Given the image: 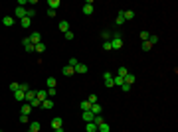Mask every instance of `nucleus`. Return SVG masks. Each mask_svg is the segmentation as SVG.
<instances>
[{"mask_svg": "<svg viewBox=\"0 0 178 132\" xmlns=\"http://www.w3.org/2000/svg\"><path fill=\"white\" fill-rule=\"evenodd\" d=\"M22 46H24V50L28 51V53H34L36 51V46L30 42V38H24V40H22Z\"/></svg>", "mask_w": 178, "mask_h": 132, "instance_id": "f257e3e1", "label": "nucleus"}, {"mask_svg": "<svg viewBox=\"0 0 178 132\" xmlns=\"http://www.w3.org/2000/svg\"><path fill=\"white\" fill-rule=\"evenodd\" d=\"M111 48L113 50H121L123 48V38H111Z\"/></svg>", "mask_w": 178, "mask_h": 132, "instance_id": "f03ea898", "label": "nucleus"}, {"mask_svg": "<svg viewBox=\"0 0 178 132\" xmlns=\"http://www.w3.org/2000/svg\"><path fill=\"white\" fill-rule=\"evenodd\" d=\"M52 128H53V130L63 128V118H61V116H55V118L52 120Z\"/></svg>", "mask_w": 178, "mask_h": 132, "instance_id": "7ed1b4c3", "label": "nucleus"}, {"mask_svg": "<svg viewBox=\"0 0 178 132\" xmlns=\"http://www.w3.org/2000/svg\"><path fill=\"white\" fill-rule=\"evenodd\" d=\"M28 38H30V42H32L34 46H38V44L42 42V34L40 32H32V36H28Z\"/></svg>", "mask_w": 178, "mask_h": 132, "instance_id": "20e7f679", "label": "nucleus"}, {"mask_svg": "<svg viewBox=\"0 0 178 132\" xmlns=\"http://www.w3.org/2000/svg\"><path fill=\"white\" fill-rule=\"evenodd\" d=\"M73 69H75V73H79V75H83V73H87V71H89V67L85 65V63H77Z\"/></svg>", "mask_w": 178, "mask_h": 132, "instance_id": "39448f33", "label": "nucleus"}, {"mask_svg": "<svg viewBox=\"0 0 178 132\" xmlns=\"http://www.w3.org/2000/svg\"><path fill=\"white\" fill-rule=\"evenodd\" d=\"M103 81H105V87H109V89H111V87H115V85H113V75H111L109 71L103 75Z\"/></svg>", "mask_w": 178, "mask_h": 132, "instance_id": "423d86ee", "label": "nucleus"}, {"mask_svg": "<svg viewBox=\"0 0 178 132\" xmlns=\"http://www.w3.org/2000/svg\"><path fill=\"white\" fill-rule=\"evenodd\" d=\"M83 14H87V16H91V14H93V2H91V0L83 4Z\"/></svg>", "mask_w": 178, "mask_h": 132, "instance_id": "0eeeda50", "label": "nucleus"}, {"mask_svg": "<svg viewBox=\"0 0 178 132\" xmlns=\"http://www.w3.org/2000/svg\"><path fill=\"white\" fill-rule=\"evenodd\" d=\"M30 113H32V107H30L28 103H24V105H22V109H20V115H26V116H30Z\"/></svg>", "mask_w": 178, "mask_h": 132, "instance_id": "6e6552de", "label": "nucleus"}, {"mask_svg": "<svg viewBox=\"0 0 178 132\" xmlns=\"http://www.w3.org/2000/svg\"><path fill=\"white\" fill-rule=\"evenodd\" d=\"M44 111H50V109H53V101H50V99H46V101H42V105H40Z\"/></svg>", "mask_w": 178, "mask_h": 132, "instance_id": "1a4fd4ad", "label": "nucleus"}, {"mask_svg": "<svg viewBox=\"0 0 178 132\" xmlns=\"http://www.w3.org/2000/svg\"><path fill=\"white\" fill-rule=\"evenodd\" d=\"M57 28H59V32H69V24H67V22H65V20H61V22H59V24H57Z\"/></svg>", "mask_w": 178, "mask_h": 132, "instance_id": "9d476101", "label": "nucleus"}, {"mask_svg": "<svg viewBox=\"0 0 178 132\" xmlns=\"http://www.w3.org/2000/svg\"><path fill=\"white\" fill-rule=\"evenodd\" d=\"M61 73H63L65 77H71V75L75 73V69H73V67H71V65H65V67H63V69H61Z\"/></svg>", "mask_w": 178, "mask_h": 132, "instance_id": "9b49d317", "label": "nucleus"}, {"mask_svg": "<svg viewBox=\"0 0 178 132\" xmlns=\"http://www.w3.org/2000/svg\"><path fill=\"white\" fill-rule=\"evenodd\" d=\"M34 99H36V91H34V89H30V91L26 93V99H24V101H26V103L30 105V103H32Z\"/></svg>", "mask_w": 178, "mask_h": 132, "instance_id": "f8f14e48", "label": "nucleus"}, {"mask_svg": "<svg viewBox=\"0 0 178 132\" xmlns=\"http://www.w3.org/2000/svg\"><path fill=\"white\" fill-rule=\"evenodd\" d=\"M16 18H18V20L26 18V8H22V6H16Z\"/></svg>", "mask_w": 178, "mask_h": 132, "instance_id": "ddd939ff", "label": "nucleus"}, {"mask_svg": "<svg viewBox=\"0 0 178 132\" xmlns=\"http://www.w3.org/2000/svg\"><path fill=\"white\" fill-rule=\"evenodd\" d=\"M36 99L40 101V103L46 101V99H48V91H36Z\"/></svg>", "mask_w": 178, "mask_h": 132, "instance_id": "4468645a", "label": "nucleus"}, {"mask_svg": "<svg viewBox=\"0 0 178 132\" xmlns=\"http://www.w3.org/2000/svg\"><path fill=\"white\" fill-rule=\"evenodd\" d=\"M40 128H42V124H40L38 120H34V122L30 124V128H28V132H40Z\"/></svg>", "mask_w": 178, "mask_h": 132, "instance_id": "2eb2a0df", "label": "nucleus"}, {"mask_svg": "<svg viewBox=\"0 0 178 132\" xmlns=\"http://www.w3.org/2000/svg\"><path fill=\"white\" fill-rule=\"evenodd\" d=\"M123 79H125V83H127V85H133V83L137 81V77H135L133 73H127V75H125Z\"/></svg>", "mask_w": 178, "mask_h": 132, "instance_id": "dca6fc26", "label": "nucleus"}, {"mask_svg": "<svg viewBox=\"0 0 178 132\" xmlns=\"http://www.w3.org/2000/svg\"><path fill=\"white\" fill-rule=\"evenodd\" d=\"M101 111H103V107H101L99 103H95V105H91V113H93V115H101Z\"/></svg>", "mask_w": 178, "mask_h": 132, "instance_id": "f3484780", "label": "nucleus"}, {"mask_svg": "<svg viewBox=\"0 0 178 132\" xmlns=\"http://www.w3.org/2000/svg\"><path fill=\"white\" fill-rule=\"evenodd\" d=\"M2 24H4L6 28H10V26L14 24V18H12V16H4V18H2Z\"/></svg>", "mask_w": 178, "mask_h": 132, "instance_id": "a211bd4d", "label": "nucleus"}, {"mask_svg": "<svg viewBox=\"0 0 178 132\" xmlns=\"http://www.w3.org/2000/svg\"><path fill=\"white\" fill-rule=\"evenodd\" d=\"M30 24H32V18H22V20H20V26H22V28H30Z\"/></svg>", "mask_w": 178, "mask_h": 132, "instance_id": "6ab92c4d", "label": "nucleus"}, {"mask_svg": "<svg viewBox=\"0 0 178 132\" xmlns=\"http://www.w3.org/2000/svg\"><path fill=\"white\" fill-rule=\"evenodd\" d=\"M123 18H125V22H127V20H133V18H135V12H133V10H123Z\"/></svg>", "mask_w": 178, "mask_h": 132, "instance_id": "aec40b11", "label": "nucleus"}, {"mask_svg": "<svg viewBox=\"0 0 178 132\" xmlns=\"http://www.w3.org/2000/svg\"><path fill=\"white\" fill-rule=\"evenodd\" d=\"M85 130L87 132H97V124H95V122H85Z\"/></svg>", "mask_w": 178, "mask_h": 132, "instance_id": "412c9836", "label": "nucleus"}, {"mask_svg": "<svg viewBox=\"0 0 178 132\" xmlns=\"http://www.w3.org/2000/svg\"><path fill=\"white\" fill-rule=\"evenodd\" d=\"M93 113H91V111H85V113H83V120H85V122H93Z\"/></svg>", "mask_w": 178, "mask_h": 132, "instance_id": "4be33fe9", "label": "nucleus"}, {"mask_svg": "<svg viewBox=\"0 0 178 132\" xmlns=\"http://www.w3.org/2000/svg\"><path fill=\"white\" fill-rule=\"evenodd\" d=\"M48 6H50V10H55L57 6H61V2L59 0H48Z\"/></svg>", "mask_w": 178, "mask_h": 132, "instance_id": "5701e85b", "label": "nucleus"}, {"mask_svg": "<svg viewBox=\"0 0 178 132\" xmlns=\"http://www.w3.org/2000/svg\"><path fill=\"white\" fill-rule=\"evenodd\" d=\"M109 130H111V126H109L107 122H103V124L97 126V132H109Z\"/></svg>", "mask_w": 178, "mask_h": 132, "instance_id": "b1692460", "label": "nucleus"}, {"mask_svg": "<svg viewBox=\"0 0 178 132\" xmlns=\"http://www.w3.org/2000/svg\"><path fill=\"white\" fill-rule=\"evenodd\" d=\"M14 97H16V101H24V99H26V93H24V91H20V89H18L16 93H14Z\"/></svg>", "mask_w": 178, "mask_h": 132, "instance_id": "393cba45", "label": "nucleus"}, {"mask_svg": "<svg viewBox=\"0 0 178 132\" xmlns=\"http://www.w3.org/2000/svg\"><path fill=\"white\" fill-rule=\"evenodd\" d=\"M55 85H57L55 77H48V89H55Z\"/></svg>", "mask_w": 178, "mask_h": 132, "instance_id": "a878e982", "label": "nucleus"}, {"mask_svg": "<svg viewBox=\"0 0 178 132\" xmlns=\"http://www.w3.org/2000/svg\"><path fill=\"white\" fill-rule=\"evenodd\" d=\"M79 107H81V111H83V113H85V111H91V103H89V101H83Z\"/></svg>", "mask_w": 178, "mask_h": 132, "instance_id": "bb28decb", "label": "nucleus"}, {"mask_svg": "<svg viewBox=\"0 0 178 132\" xmlns=\"http://www.w3.org/2000/svg\"><path fill=\"white\" fill-rule=\"evenodd\" d=\"M115 24H117V26H123V24H125V18H123V10H121V12L117 14V22H115Z\"/></svg>", "mask_w": 178, "mask_h": 132, "instance_id": "cd10ccee", "label": "nucleus"}, {"mask_svg": "<svg viewBox=\"0 0 178 132\" xmlns=\"http://www.w3.org/2000/svg\"><path fill=\"white\" fill-rule=\"evenodd\" d=\"M146 42H148L150 46H156V44H158V36H148V40H146Z\"/></svg>", "mask_w": 178, "mask_h": 132, "instance_id": "c85d7f7f", "label": "nucleus"}, {"mask_svg": "<svg viewBox=\"0 0 178 132\" xmlns=\"http://www.w3.org/2000/svg\"><path fill=\"white\" fill-rule=\"evenodd\" d=\"M93 122H95V124L99 126V124H103L105 120H103V116H101V115H95V116H93Z\"/></svg>", "mask_w": 178, "mask_h": 132, "instance_id": "c756f323", "label": "nucleus"}, {"mask_svg": "<svg viewBox=\"0 0 178 132\" xmlns=\"http://www.w3.org/2000/svg\"><path fill=\"white\" fill-rule=\"evenodd\" d=\"M123 83H125L123 77H119V75H115V77H113V85H123Z\"/></svg>", "mask_w": 178, "mask_h": 132, "instance_id": "7c9ffc66", "label": "nucleus"}, {"mask_svg": "<svg viewBox=\"0 0 178 132\" xmlns=\"http://www.w3.org/2000/svg\"><path fill=\"white\" fill-rule=\"evenodd\" d=\"M127 73H129V71H127V67H119V71H117V75H119V77H125Z\"/></svg>", "mask_w": 178, "mask_h": 132, "instance_id": "2f4dec72", "label": "nucleus"}, {"mask_svg": "<svg viewBox=\"0 0 178 132\" xmlns=\"http://www.w3.org/2000/svg\"><path fill=\"white\" fill-rule=\"evenodd\" d=\"M87 101L91 103V105H95V103H97V95H95V93H91V95L87 97Z\"/></svg>", "mask_w": 178, "mask_h": 132, "instance_id": "473e14b6", "label": "nucleus"}, {"mask_svg": "<svg viewBox=\"0 0 178 132\" xmlns=\"http://www.w3.org/2000/svg\"><path fill=\"white\" fill-rule=\"evenodd\" d=\"M20 91L28 93V91H30V85H28V83H20Z\"/></svg>", "mask_w": 178, "mask_h": 132, "instance_id": "72a5a7b5", "label": "nucleus"}, {"mask_svg": "<svg viewBox=\"0 0 178 132\" xmlns=\"http://www.w3.org/2000/svg\"><path fill=\"white\" fill-rule=\"evenodd\" d=\"M103 38H105V42H111V32L109 30H103V34H101Z\"/></svg>", "mask_w": 178, "mask_h": 132, "instance_id": "f704fd0d", "label": "nucleus"}, {"mask_svg": "<svg viewBox=\"0 0 178 132\" xmlns=\"http://www.w3.org/2000/svg\"><path fill=\"white\" fill-rule=\"evenodd\" d=\"M18 89H20V83H10V91L12 93H16Z\"/></svg>", "mask_w": 178, "mask_h": 132, "instance_id": "c9c22d12", "label": "nucleus"}, {"mask_svg": "<svg viewBox=\"0 0 178 132\" xmlns=\"http://www.w3.org/2000/svg\"><path fill=\"white\" fill-rule=\"evenodd\" d=\"M36 51H40V53H42V51H46V44H42V42H40V44L36 46Z\"/></svg>", "mask_w": 178, "mask_h": 132, "instance_id": "e433bc0d", "label": "nucleus"}, {"mask_svg": "<svg viewBox=\"0 0 178 132\" xmlns=\"http://www.w3.org/2000/svg\"><path fill=\"white\" fill-rule=\"evenodd\" d=\"M26 16H28V18H34L36 16V10H34V8H28V10H26Z\"/></svg>", "mask_w": 178, "mask_h": 132, "instance_id": "4c0bfd02", "label": "nucleus"}, {"mask_svg": "<svg viewBox=\"0 0 178 132\" xmlns=\"http://www.w3.org/2000/svg\"><path fill=\"white\" fill-rule=\"evenodd\" d=\"M142 50H144V51H150V50H152V46H150L148 42H142Z\"/></svg>", "mask_w": 178, "mask_h": 132, "instance_id": "58836bf2", "label": "nucleus"}, {"mask_svg": "<svg viewBox=\"0 0 178 132\" xmlns=\"http://www.w3.org/2000/svg\"><path fill=\"white\" fill-rule=\"evenodd\" d=\"M77 63H79V61H77L75 57H69V61H67V65H71V67H75Z\"/></svg>", "mask_w": 178, "mask_h": 132, "instance_id": "ea45409f", "label": "nucleus"}, {"mask_svg": "<svg viewBox=\"0 0 178 132\" xmlns=\"http://www.w3.org/2000/svg\"><path fill=\"white\" fill-rule=\"evenodd\" d=\"M148 36H150V34H148V32H144V30H142V32H141V40H142V42H146V40H148Z\"/></svg>", "mask_w": 178, "mask_h": 132, "instance_id": "a19ab883", "label": "nucleus"}, {"mask_svg": "<svg viewBox=\"0 0 178 132\" xmlns=\"http://www.w3.org/2000/svg\"><path fill=\"white\" fill-rule=\"evenodd\" d=\"M63 38H65V40H73L75 36H73V32L69 30V32H65V34H63Z\"/></svg>", "mask_w": 178, "mask_h": 132, "instance_id": "79ce46f5", "label": "nucleus"}, {"mask_svg": "<svg viewBox=\"0 0 178 132\" xmlns=\"http://www.w3.org/2000/svg\"><path fill=\"white\" fill-rule=\"evenodd\" d=\"M121 89H123L125 93H129V91H131V85H127V83H123V85H121Z\"/></svg>", "mask_w": 178, "mask_h": 132, "instance_id": "37998d69", "label": "nucleus"}, {"mask_svg": "<svg viewBox=\"0 0 178 132\" xmlns=\"http://www.w3.org/2000/svg\"><path fill=\"white\" fill-rule=\"evenodd\" d=\"M103 50H107V51L113 50V48H111V42H105V44H103Z\"/></svg>", "mask_w": 178, "mask_h": 132, "instance_id": "c03bdc74", "label": "nucleus"}, {"mask_svg": "<svg viewBox=\"0 0 178 132\" xmlns=\"http://www.w3.org/2000/svg\"><path fill=\"white\" fill-rule=\"evenodd\" d=\"M20 122H28V116H26V115H20Z\"/></svg>", "mask_w": 178, "mask_h": 132, "instance_id": "a18cd8bd", "label": "nucleus"}, {"mask_svg": "<svg viewBox=\"0 0 178 132\" xmlns=\"http://www.w3.org/2000/svg\"><path fill=\"white\" fill-rule=\"evenodd\" d=\"M48 95L50 97H55V89H48Z\"/></svg>", "mask_w": 178, "mask_h": 132, "instance_id": "49530a36", "label": "nucleus"}]
</instances>
